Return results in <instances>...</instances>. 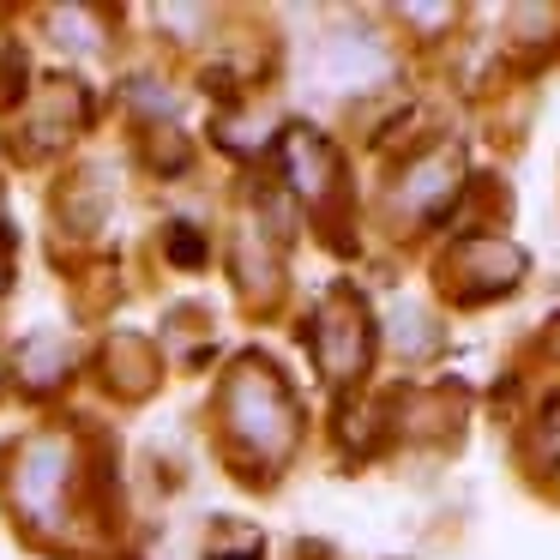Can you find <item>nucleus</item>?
I'll list each match as a JSON object with an SVG mask.
<instances>
[{"label":"nucleus","instance_id":"obj_1","mask_svg":"<svg viewBox=\"0 0 560 560\" xmlns=\"http://www.w3.org/2000/svg\"><path fill=\"white\" fill-rule=\"evenodd\" d=\"M230 428L254 452H266V458H278V452L295 440V404H290V392H283L259 362H247L242 374L230 380Z\"/></svg>","mask_w":560,"mask_h":560},{"label":"nucleus","instance_id":"obj_3","mask_svg":"<svg viewBox=\"0 0 560 560\" xmlns=\"http://www.w3.org/2000/svg\"><path fill=\"white\" fill-rule=\"evenodd\" d=\"M319 362H326L331 380H350L368 362V319L350 290H338L326 302V314H319Z\"/></svg>","mask_w":560,"mask_h":560},{"label":"nucleus","instance_id":"obj_6","mask_svg":"<svg viewBox=\"0 0 560 560\" xmlns=\"http://www.w3.org/2000/svg\"><path fill=\"white\" fill-rule=\"evenodd\" d=\"M19 374H25V386L31 392H43V386H61V374H67V338H31L25 343V355H19Z\"/></svg>","mask_w":560,"mask_h":560},{"label":"nucleus","instance_id":"obj_5","mask_svg":"<svg viewBox=\"0 0 560 560\" xmlns=\"http://www.w3.org/2000/svg\"><path fill=\"white\" fill-rule=\"evenodd\" d=\"M283 158H290V170H295L290 182L302 187L307 199H326V175H338V158H331L314 133H302V127H295V133L283 139Z\"/></svg>","mask_w":560,"mask_h":560},{"label":"nucleus","instance_id":"obj_2","mask_svg":"<svg viewBox=\"0 0 560 560\" xmlns=\"http://www.w3.org/2000/svg\"><path fill=\"white\" fill-rule=\"evenodd\" d=\"M61 488H67V440H31L25 458L13 470V500L25 518H55L61 512Z\"/></svg>","mask_w":560,"mask_h":560},{"label":"nucleus","instance_id":"obj_4","mask_svg":"<svg viewBox=\"0 0 560 560\" xmlns=\"http://www.w3.org/2000/svg\"><path fill=\"white\" fill-rule=\"evenodd\" d=\"M380 73H386V55H380L368 37H338L326 55H319V79H326V85H343V91L374 85Z\"/></svg>","mask_w":560,"mask_h":560}]
</instances>
